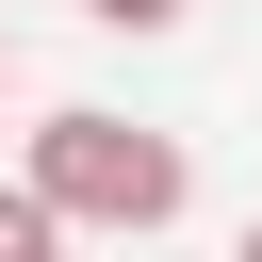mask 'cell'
<instances>
[{
    "label": "cell",
    "mask_w": 262,
    "mask_h": 262,
    "mask_svg": "<svg viewBox=\"0 0 262 262\" xmlns=\"http://www.w3.org/2000/svg\"><path fill=\"white\" fill-rule=\"evenodd\" d=\"M0 262H66V213H49L33 180H0Z\"/></svg>",
    "instance_id": "2"
},
{
    "label": "cell",
    "mask_w": 262,
    "mask_h": 262,
    "mask_svg": "<svg viewBox=\"0 0 262 262\" xmlns=\"http://www.w3.org/2000/svg\"><path fill=\"white\" fill-rule=\"evenodd\" d=\"M16 180L66 213V229H115V246H147V229H180V196H196V164H180V131H147V115H98V98H66V115H33V147H16Z\"/></svg>",
    "instance_id": "1"
},
{
    "label": "cell",
    "mask_w": 262,
    "mask_h": 262,
    "mask_svg": "<svg viewBox=\"0 0 262 262\" xmlns=\"http://www.w3.org/2000/svg\"><path fill=\"white\" fill-rule=\"evenodd\" d=\"M82 16H98V33H180L196 0H82Z\"/></svg>",
    "instance_id": "3"
},
{
    "label": "cell",
    "mask_w": 262,
    "mask_h": 262,
    "mask_svg": "<svg viewBox=\"0 0 262 262\" xmlns=\"http://www.w3.org/2000/svg\"><path fill=\"white\" fill-rule=\"evenodd\" d=\"M229 262H262V213H246V246H229Z\"/></svg>",
    "instance_id": "4"
},
{
    "label": "cell",
    "mask_w": 262,
    "mask_h": 262,
    "mask_svg": "<svg viewBox=\"0 0 262 262\" xmlns=\"http://www.w3.org/2000/svg\"><path fill=\"white\" fill-rule=\"evenodd\" d=\"M0 66H16V49H0Z\"/></svg>",
    "instance_id": "5"
}]
</instances>
